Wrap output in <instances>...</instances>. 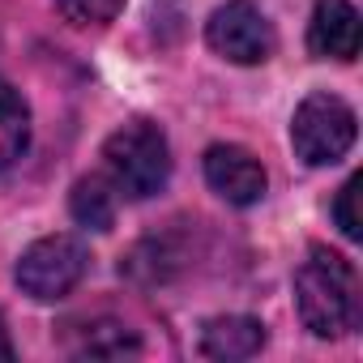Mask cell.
Instances as JSON below:
<instances>
[{
    "instance_id": "1",
    "label": "cell",
    "mask_w": 363,
    "mask_h": 363,
    "mask_svg": "<svg viewBox=\"0 0 363 363\" xmlns=\"http://www.w3.org/2000/svg\"><path fill=\"white\" fill-rule=\"evenodd\" d=\"M295 308L303 329H312L316 337L350 333L363 312L359 269L329 248H312L308 261L295 269Z\"/></svg>"
},
{
    "instance_id": "2",
    "label": "cell",
    "mask_w": 363,
    "mask_h": 363,
    "mask_svg": "<svg viewBox=\"0 0 363 363\" xmlns=\"http://www.w3.org/2000/svg\"><path fill=\"white\" fill-rule=\"evenodd\" d=\"M103 162H107V179L116 184V193H124L128 201L158 197L171 179V145L162 128L150 120H133L116 128L103 145Z\"/></svg>"
},
{
    "instance_id": "3",
    "label": "cell",
    "mask_w": 363,
    "mask_h": 363,
    "mask_svg": "<svg viewBox=\"0 0 363 363\" xmlns=\"http://www.w3.org/2000/svg\"><path fill=\"white\" fill-rule=\"evenodd\" d=\"M354 133H359V120H354V107L329 90H316L308 94L295 116H291V145L295 154L308 162V167H333L350 154L354 145Z\"/></svg>"
},
{
    "instance_id": "4",
    "label": "cell",
    "mask_w": 363,
    "mask_h": 363,
    "mask_svg": "<svg viewBox=\"0 0 363 363\" xmlns=\"http://www.w3.org/2000/svg\"><path fill=\"white\" fill-rule=\"evenodd\" d=\"M86 269H90V252L77 235H43L22 252L13 278L22 295L39 303H56L86 278Z\"/></svg>"
},
{
    "instance_id": "5",
    "label": "cell",
    "mask_w": 363,
    "mask_h": 363,
    "mask_svg": "<svg viewBox=\"0 0 363 363\" xmlns=\"http://www.w3.org/2000/svg\"><path fill=\"white\" fill-rule=\"evenodd\" d=\"M206 43L231 60V65H265L278 48L274 39V26L269 18L252 5V0H227V5H218L206 22Z\"/></svg>"
},
{
    "instance_id": "6",
    "label": "cell",
    "mask_w": 363,
    "mask_h": 363,
    "mask_svg": "<svg viewBox=\"0 0 363 363\" xmlns=\"http://www.w3.org/2000/svg\"><path fill=\"white\" fill-rule=\"evenodd\" d=\"M201 167H206V184L227 206H257L265 197L269 175H265L261 158L244 145H210Z\"/></svg>"
},
{
    "instance_id": "7",
    "label": "cell",
    "mask_w": 363,
    "mask_h": 363,
    "mask_svg": "<svg viewBox=\"0 0 363 363\" xmlns=\"http://www.w3.org/2000/svg\"><path fill=\"white\" fill-rule=\"evenodd\" d=\"M359 9L350 0H316L312 22H308V48L320 60H342L350 65L359 56Z\"/></svg>"
},
{
    "instance_id": "8",
    "label": "cell",
    "mask_w": 363,
    "mask_h": 363,
    "mask_svg": "<svg viewBox=\"0 0 363 363\" xmlns=\"http://www.w3.org/2000/svg\"><path fill=\"white\" fill-rule=\"evenodd\" d=\"M265 346V325L252 316H218L201 333V354L210 359H252Z\"/></svg>"
},
{
    "instance_id": "9",
    "label": "cell",
    "mask_w": 363,
    "mask_h": 363,
    "mask_svg": "<svg viewBox=\"0 0 363 363\" xmlns=\"http://www.w3.org/2000/svg\"><path fill=\"white\" fill-rule=\"evenodd\" d=\"M116 206H120V193L107 175H82L73 193H69V210L82 227L90 231H111L116 223Z\"/></svg>"
},
{
    "instance_id": "10",
    "label": "cell",
    "mask_w": 363,
    "mask_h": 363,
    "mask_svg": "<svg viewBox=\"0 0 363 363\" xmlns=\"http://www.w3.org/2000/svg\"><path fill=\"white\" fill-rule=\"evenodd\" d=\"M30 145V111L22 103V94L0 82V171H9Z\"/></svg>"
},
{
    "instance_id": "11",
    "label": "cell",
    "mask_w": 363,
    "mask_h": 363,
    "mask_svg": "<svg viewBox=\"0 0 363 363\" xmlns=\"http://www.w3.org/2000/svg\"><path fill=\"white\" fill-rule=\"evenodd\" d=\"M137 350H141V342L116 320L90 325V333L82 342V354H90V359H124V354H137Z\"/></svg>"
},
{
    "instance_id": "12",
    "label": "cell",
    "mask_w": 363,
    "mask_h": 363,
    "mask_svg": "<svg viewBox=\"0 0 363 363\" xmlns=\"http://www.w3.org/2000/svg\"><path fill=\"white\" fill-rule=\"evenodd\" d=\"M359 193H363V175H350L346 184L337 189V197H333V223H337V231L350 240V244H359L363 240V218H359Z\"/></svg>"
},
{
    "instance_id": "13",
    "label": "cell",
    "mask_w": 363,
    "mask_h": 363,
    "mask_svg": "<svg viewBox=\"0 0 363 363\" xmlns=\"http://www.w3.org/2000/svg\"><path fill=\"white\" fill-rule=\"evenodd\" d=\"M56 9L69 26H107L120 18L124 0H56Z\"/></svg>"
},
{
    "instance_id": "14",
    "label": "cell",
    "mask_w": 363,
    "mask_h": 363,
    "mask_svg": "<svg viewBox=\"0 0 363 363\" xmlns=\"http://www.w3.org/2000/svg\"><path fill=\"white\" fill-rule=\"evenodd\" d=\"M18 350H13V337H9V329H5V316H0V359H13Z\"/></svg>"
}]
</instances>
